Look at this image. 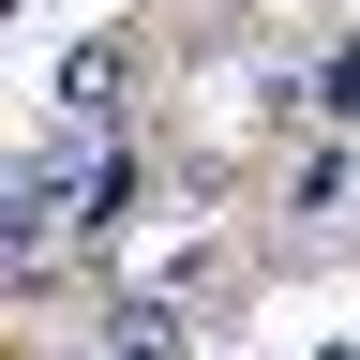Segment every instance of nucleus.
Instances as JSON below:
<instances>
[{
    "label": "nucleus",
    "mask_w": 360,
    "mask_h": 360,
    "mask_svg": "<svg viewBox=\"0 0 360 360\" xmlns=\"http://www.w3.org/2000/svg\"><path fill=\"white\" fill-rule=\"evenodd\" d=\"M135 75H150V45H135V30H75L60 60H45V105H60V135H105V105H135Z\"/></svg>",
    "instance_id": "1"
},
{
    "label": "nucleus",
    "mask_w": 360,
    "mask_h": 360,
    "mask_svg": "<svg viewBox=\"0 0 360 360\" xmlns=\"http://www.w3.org/2000/svg\"><path fill=\"white\" fill-rule=\"evenodd\" d=\"M195 330H180V300H105L90 315V360H180Z\"/></svg>",
    "instance_id": "2"
},
{
    "label": "nucleus",
    "mask_w": 360,
    "mask_h": 360,
    "mask_svg": "<svg viewBox=\"0 0 360 360\" xmlns=\"http://www.w3.org/2000/svg\"><path fill=\"white\" fill-rule=\"evenodd\" d=\"M315 360H360V345H315Z\"/></svg>",
    "instance_id": "3"
}]
</instances>
